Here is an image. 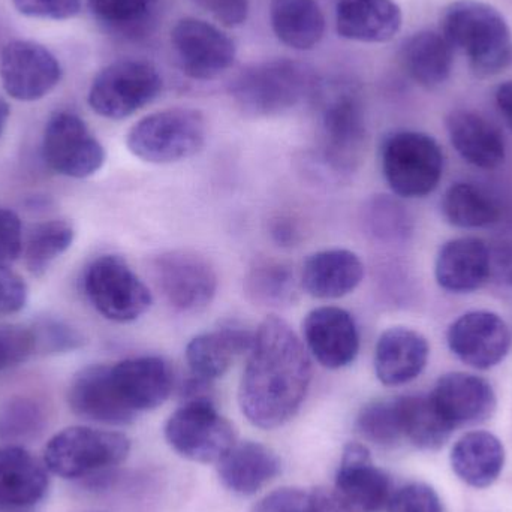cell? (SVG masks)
<instances>
[{
  "label": "cell",
  "instance_id": "f35d334b",
  "mask_svg": "<svg viewBox=\"0 0 512 512\" xmlns=\"http://www.w3.org/2000/svg\"><path fill=\"white\" fill-rule=\"evenodd\" d=\"M44 426V411L35 400L15 397L0 408V441L6 445L35 438Z\"/></svg>",
  "mask_w": 512,
  "mask_h": 512
},
{
  "label": "cell",
  "instance_id": "83f0119b",
  "mask_svg": "<svg viewBox=\"0 0 512 512\" xmlns=\"http://www.w3.org/2000/svg\"><path fill=\"white\" fill-rule=\"evenodd\" d=\"M505 459L507 453L501 439L484 430L463 435L450 456L454 474L474 489L493 486L504 471Z\"/></svg>",
  "mask_w": 512,
  "mask_h": 512
},
{
  "label": "cell",
  "instance_id": "60d3db41",
  "mask_svg": "<svg viewBox=\"0 0 512 512\" xmlns=\"http://www.w3.org/2000/svg\"><path fill=\"white\" fill-rule=\"evenodd\" d=\"M32 330L36 337V351L44 354H66L84 345L81 333L56 319H44Z\"/></svg>",
  "mask_w": 512,
  "mask_h": 512
},
{
  "label": "cell",
  "instance_id": "8992f818",
  "mask_svg": "<svg viewBox=\"0 0 512 512\" xmlns=\"http://www.w3.org/2000/svg\"><path fill=\"white\" fill-rule=\"evenodd\" d=\"M382 173L394 195L424 198L444 176V152L435 138L424 132L397 131L381 147Z\"/></svg>",
  "mask_w": 512,
  "mask_h": 512
},
{
  "label": "cell",
  "instance_id": "ac0fdd59",
  "mask_svg": "<svg viewBox=\"0 0 512 512\" xmlns=\"http://www.w3.org/2000/svg\"><path fill=\"white\" fill-rule=\"evenodd\" d=\"M111 382L120 402L137 417L167 402L174 387V373L156 355L126 358L110 366Z\"/></svg>",
  "mask_w": 512,
  "mask_h": 512
},
{
  "label": "cell",
  "instance_id": "4dcf8cb0",
  "mask_svg": "<svg viewBox=\"0 0 512 512\" xmlns=\"http://www.w3.org/2000/svg\"><path fill=\"white\" fill-rule=\"evenodd\" d=\"M274 35L294 50H312L325 32V17L316 0H270Z\"/></svg>",
  "mask_w": 512,
  "mask_h": 512
},
{
  "label": "cell",
  "instance_id": "e575fe53",
  "mask_svg": "<svg viewBox=\"0 0 512 512\" xmlns=\"http://www.w3.org/2000/svg\"><path fill=\"white\" fill-rule=\"evenodd\" d=\"M364 231L382 245H403L414 233V219L409 210L391 195H375L363 207Z\"/></svg>",
  "mask_w": 512,
  "mask_h": 512
},
{
  "label": "cell",
  "instance_id": "ba28073f",
  "mask_svg": "<svg viewBox=\"0 0 512 512\" xmlns=\"http://www.w3.org/2000/svg\"><path fill=\"white\" fill-rule=\"evenodd\" d=\"M165 439L177 454L197 463H219L237 444L233 424L212 397L183 400L165 424Z\"/></svg>",
  "mask_w": 512,
  "mask_h": 512
},
{
  "label": "cell",
  "instance_id": "5bb4252c",
  "mask_svg": "<svg viewBox=\"0 0 512 512\" xmlns=\"http://www.w3.org/2000/svg\"><path fill=\"white\" fill-rule=\"evenodd\" d=\"M171 45L183 74L215 80L236 60V44L219 27L198 18H183L171 30Z\"/></svg>",
  "mask_w": 512,
  "mask_h": 512
},
{
  "label": "cell",
  "instance_id": "2e32d148",
  "mask_svg": "<svg viewBox=\"0 0 512 512\" xmlns=\"http://www.w3.org/2000/svg\"><path fill=\"white\" fill-rule=\"evenodd\" d=\"M393 483L373 465L369 450L351 442L343 450L334 484V499L346 512H379L393 498Z\"/></svg>",
  "mask_w": 512,
  "mask_h": 512
},
{
  "label": "cell",
  "instance_id": "9c48e42d",
  "mask_svg": "<svg viewBox=\"0 0 512 512\" xmlns=\"http://www.w3.org/2000/svg\"><path fill=\"white\" fill-rule=\"evenodd\" d=\"M84 294L96 312L119 324L137 321L152 307L146 283L119 255H102L84 271Z\"/></svg>",
  "mask_w": 512,
  "mask_h": 512
},
{
  "label": "cell",
  "instance_id": "ee69618b",
  "mask_svg": "<svg viewBox=\"0 0 512 512\" xmlns=\"http://www.w3.org/2000/svg\"><path fill=\"white\" fill-rule=\"evenodd\" d=\"M495 291L512 304V240L490 246V276Z\"/></svg>",
  "mask_w": 512,
  "mask_h": 512
},
{
  "label": "cell",
  "instance_id": "cb8c5ba5",
  "mask_svg": "<svg viewBox=\"0 0 512 512\" xmlns=\"http://www.w3.org/2000/svg\"><path fill=\"white\" fill-rule=\"evenodd\" d=\"M48 474L20 445L0 447V510L23 511L35 507L48 490Z\"/></svg>",
  "mask_w": 512,
  "mask_h": 512
},
{
  "label": "cell",
  "instance_id": "f5cc1de1",
  "mask_svg": "<svg viewBox=\"0 0 512 512\" xmlns=\"http://www.w3.org/2000/svg\"><path fill=\"white\" fill-rule=\"evenodd\" d=\"M9 119V105L8 102L3 99V96L0 95V135L5 131L6 123H8Z\"/></svg>",
  "mask_w": 512,
  "mask_h": 512
},
{
  "label": "cell",
  "instance_id": "1f68e13d",
  "mask_svg": "<svg viewBox=\"0 0 512 512\" xmlns=\"http://www.w3.org/2000/svg\"><path fill=\"white\" fill-rule=\"evenodd\" d=\"M444 218L463 230H478L499 224L504 215L501 201L484 186L459 182L445 191L441 201Z\"/></svg>",
  "mask_w": 512,
  "mask_h": 512
},
{
  "label": "cell",
  "instance_id": "c3c4849f",
  "mask_svg": "<svg viewBox=\"0 0 512 512\" xmlns=\"http://www.w3.org/2000/svg\"><path fill=\"white\" fill-rule=\"evenodd\" d=\"M219 23L239 27L249 14V0H197Z\"/></svg>",
  "mask_w": 512,
  "mask_h": 512
},
{
  "label": "cell",
  "instance_id": "ffe728a7",
  "mask_svg": "<svg viewBox=\"0 0 512 512\" xmlns=\"http://www.w3.org/2000/svg\"><path fill=\"white\" fill-rule=\"evenodd\" d=\"M429 355V342L423 334L408 327L388 328L376 343V378L387 387L409 384L426 369Z\"/></svg>",
  "mask_w": 512,
  "mask_h": 512
},
{
  "label": "cell",
  "instance_id": "d6986e66",
  "mask_svg": "<svg viewBox=\"0 0 512 512\" xmlns=\"http://www.w3.org/2000/svg\"><path fill=\"white\" fill-rule=\"evenodd\" d=\"M429 394L439 414L454 430L484 423L498 406L492 384L472 373H447Z\"/></svg>",
  "mask_w": 512,
  "mask_h": 512
},
{
  "label": "cell",
  "instance_id": "d6a6232c",
  "mask_svg": "<svg viewBox=\"0 0 512 512\" xmlns=\"http://www.w3.org/2000/svg\"><path fill=\"white\" fill-rule=\"evenodd\" d=\"M403 438L420 450L436 451L447 444L454 429L442 418L430 394L396 397Z\"/></svg>",
  "mask_w": 512,
  "mask_h": 512
},
{
  "label": "cell",
  "instance_id": "3957f363",
  "mask_svg": "<svg viewBox=\"0 0 512 512\" xmlns=\"http://www.w3.org/2000/svg\"><path fill=\"white\" fill-rule=\"evenodd\" d=\"M315 86V75L304 63L267 60L243 69L231 84V96L248 116L274 117L300 104Z\"/></svg>",
  "mask_w": 512,
  "mask_h": 512
},
{
  "label": "cell",
  "instance_id": "52a82bcc",
  "mask_svg": "<svg viewBox=\"0 0 512 512\" xmlns=\"http://www.w3.org/2000/svg\"><path fill=\"white\" fill-rule=\"evenodd\" d=\"M131 451L128 436L93 427H68L45 445L44 465L66 480L89 477L120 465Z\"/></svg>",
  "mask_w": 512,
  "mask_h": 512
},
{
  "label": "cell",
  "instance_id": "7c38bea8",
  "mask_svg": "<svg viewBox=\"0 0 512 512\" xmlns=\"http://www.w3.org/2000/svg\"><path fill=\"white\" fill-rule=\"evenodd\" d=\"M152 267L159 291L179 312H200L215 300L218 274L204 256L191 251L162 252Z\"/></svg>",
  "mask_w": 512,
  "mask_h": 512
},
{
  "label": "cell",
  "instance_id": "7dc6e473",
  "mask_svg": "<svg viewBox=\"0 0 512 512\" xmlns=\"http://www.w3.org/2000/svg\"><path fill=\"white\" fill-rule=\"evenodd\" d=\"M26 282L9 268H0V316L14 315L26 307Z\"/></svg>",
  "mask_w": 512,
  "mask_h": 512
},
{
  "label": "cell",
  "instance_id": "7a4b0ae2",
  "mask_svg": "<svg viewBox=\"0 0 512 512\" xmlns=\"http://www.w3.org/2000/svg\"><path fill=\"white\" fill-rule=\"evenodd\" d=\"M442 36L468 59L478 77H493L512 65V30L504 15L480 0H457L445 9Z\"/></svg>",
  "mask_w": 512,
  "mask_h": 512
},
{
  "label": "cell",
  "instance_id": "9a60e30c",
  "mask_svg": "<svg viewBox=\"0 0 512 512\" xmlns=\"http://www.w3.org/2000/svg\"><path fill=\"white\" fill-rule=\"evenodd\" d=\"M447 342L451 352L466 366L489 370L507 357L512 334L507 322L498 313L472 310L450 325Z\"/></svg>",
  "mask_w": 512,
  "mask_h": 512
},
{
  "label": "cell",
  "instance_id": "44dd1931",
  "mask_svg": "<svg viewBox=\"0 0 512 512\" xmlns=\"http://www.w3.org/2000/svg\"><path fill=\"white\" fill-rule=\"evenodd\" d=\"M68 403L75 415L93 423L125 426L135 420L120 402L107 364L89 366L77 373L69 385Z\"/></svg>",
  "mask_w": 512,
  "mask_h": 512
},
{
  "label": "cell",
  "instance_id": "6da1fadb",
  "mask_svg": "<svg viewBox=\"0 0 512 512\" xmlns=\"http://www.w3.org/2000/svg\"><path fill=\"white\" fill-rule=\"evenodd\" d=\"M312 360L285 319L267 316L255 331L239 388L245 417L259 429L288 423L312 384Z\"/></svg>",
  "mask_w": 512,
  "mask_h": 512
},
{
  "label": "cell",
  "instance_id": "f907efd6",
  "mask_svg": "<svg viewBox=\"0 0 512 512\" xmlns=\"http://www.w3.org/2000/svg\"><path fill=\"white\" fill-rule=\"evenodd\" d=\"M495 98L502 119L512 131V80L505 81L498 87Z\"/></svg>",
  "mask_w": 512,
  "mask_h": 512
},
{
  "label": "cell",
  "instance_id": "4316f807",
  "mask_svg": "<svg viewBox=\"0 0 512 512\" xmlns=\"http://www.w3.org/2000/svg\"><path fill=\"white\" fill-rule=\"evenodd\" d=\"M402 9L394 0H339L336 29L349 41L382 44L402 29Z\"/></svg>",
  "mask_w": 512,
  "mask_h": 512
},
{
  "label": "cell",
  "instance_id": "816d5d0a",
  "mask_svg": "<svg viewBox=\"0 0 512 512\" xmlns=\"http://www.w3.org/2000/svg\"><path fill=\"white\" fill-rule=\"evenodd\" d=\"M313 507L312 512H346L337 504L334 499L333 493L325 492V490L318 489L312 492Z\"/></svg>",
  "mask_w": 512,
  "mask_h": 512
},
{
  "label": "cell",
  "instance_id": "4fadbf2b",
  "mask_svg": "<svg viewBox=\"0 0 512 512\" xmlns=\"http://www.w3.org/2000/svg\"><path fill=\"white\" fill-rule=\"evenodd\" d=\"M62 74L59 59L39 42L15 39L0 51V81L6 95L17 101H39L60 83Z\"/></svg>",
  "mask_w": 512,
  "mask_h": 512
},
{
  "label": "cell",
  "instance_id": "ab89813d",
  "mask_svg": "<svg viewBox=\"0 0 512 512\" xmlns=\"http://www.w3.org/2000/svg\"><path fill=\"white\" fill-rule=\"evenodd\" d=\"M36 352L32 328L0 324V372L20 366Z\"/></svg>",
  "mask_w": 512,
  "mask_h": 512
},
{
  "label": "cell",
  "instance_id": "836d02e7",
  "mask_svg": "<svg viewBox=\"0 0 512 512\" xmlns=\"http://www.w3.org/2000/svg\"><path fill=\"white\" fill-rule=\"evenodd\" d=\"M87 6L108 32L137 39L146 36L155 24L158 0H87Z\"/></svg>",
  "mask_w": 512,
  "mask_h": 512
},
{
  "label": "cell",
  "instance_id": "d590c367",
  "mask_svg": "<svg viewBox=\"0 0 512 512\" xmlns=\"http://www.w3.org/2000/svg\"><path fill=\"white\" fill-rule=\"evenodd\" d=\"M248 297L259 306L285 307L297 300V282L291 267L276 259H259L245 280Z\"/></svg>",
  "mask_w": 512,
  "mask_h": 512
},
{
  "label": "cell",
  "instance_id": "8d00e7d4",
  "mask_svg": "<svg viewBox=\"0 0 512 512\" xmlns=\"http://www.w3.org/2000/svg\"><path fill=\"white\" fill-rule=\"evenodd\" d=\"M74 239V227L69 222L50 221L36 225L23 246L30 273L42 276L60 255L71 248Z\"/></svg>",
  "mask_w": 512,
  "mask_h": 512
},
{
  "label": "cell",
  "instance_id": "484cf974",
  "mask_svg": "<svg viewBox=\"0 0 512 512\" xmlns=\"http://www.w3.org/2000/svg\"><path fill=\"white\" fill-rule=\"evenodd\" d=\"M364 279L360 256L348 249H325L310 255L301 270V286L310 297L337 300L346 297Z\"/></svg>",
  "mask_w": 512,
  "mask_h": 512
},
{
  "label": "cell",
  "instance_id": "681fc988",
  "mask_svg": "<svg viewBox=\"0 0 512 512\" xmlns=\"http://www.w3.org/2000/svg\"><path fill=\"white\" fill-rule=\"evenodd\" d=\"M271 237L279 246H295L300 240V230L291 219L279 218L271 225Z\"/></svg>",
  "mask_w": 512,
  "mask_h": 512
},
{
  "label": "cell",
  "instance_id": "f6af8a7d",
  "mask_svg": "<svg viewBox=\"0 0 512 512\" xmlns=\"http://www.w3.org/2000/svg\"><path fill=\"white\" fill-rule=\"evenodd\" d=\"M312 492L297 487L274 490L255 505L252 512H312Z\"/></svg>",
  "mask_w": 512,
  "mask_h": 512
},
{
  "label": "cell",
  "instance_id": "f1b7e54d",
  "mask_svg": "<svg viewBox=\"0 0 512 512\" xmlns=\"http://www.w3.org/2000/svg\"><path fill=\"white\" fill-rule=\"evenodd\" d=\"M280 460L270 448L258 442L234 445L218 463L219 480L230 492L249 496L279 475Z\"/></svg>",
  "mask_w": 512,
  "mask_h": 512
},
{
  "label": "cell",
  "instance_id": "b9f144b4",
  "mask_svg": "<svg viewBox=\"0 0 512 512\" xmlns=\"http://www.w3.org/2000/svg\"><path fill=\"white\" fill-rule=\"evenodd\" d=\"M388 512H444L438 493L423 483H412L394 492Z\"/></svg>",
  "mask_w": 512,
  "mask_h": 512
},
{
  "label": "cell",
  "instance_id": "603a6c76",
  "mask_svg": "<svg viewBox=\"0 0 512 512\" xmlns=\"http://www.w3.org/2000/svg\"><path fill=\"white\" fill-rule=\"evenodd\" d=\"M490 276V246L477 237H460L442 246L435 262L438 285L453 294L477 291Z\"/></svg>",
  "mask_w": 512,
  "mask_h": 512
},
{
  "label": "cell",
  "instance_id": "7402d4cb",
  "mask_svg": "<svg viewBox=\"0 0 512 512\" xmlns=\"http://www.w3.org/2000/svg\"><path fill=\"white\" fill-rule=\"evenodd\" d=\"M254 339L255 331L237 324L198 334L186 346L191 375L209 382L222 378L239 355L251 352Z\"/></svg>",
  "mask_w": 512,
  "mask_h": 512
},
{
  "label": "cell",
  "instance_id": "d4e9b609",
  "mask_svg": "<svg viewBox=\"0 0 512 512\" xmlns=\"http://www.w3.org/2000/svg\"><path fill=\"white\" fill-rule=\"evenodd\" d=\"M447 131L454 149L468 164L481 170H495L504 164L507 156L504 135L483 114L471 110L451 111Z\"/></svg>",
  "mask_w": 512,
  "mask_h": 512
},
{
  "label": "cell",
  "instance_id": "5b68a950",
  "mask_svg": "<svg viewBox=\"0 0 512 512\" xmlns=\"http://www.w3.org/2000/svg\"><path fill=\"white\" fill-rule=\"evenodd\" d=\"M319 137L324 164L334 173H352L366 143L363 102L349 83L319 89Z\"/></svg>",
  "mask_w": 512,
  "mask_h": 512
},
{
  "label": "cell",
  "instance_id": "277c9868",
  "mask_svg": "<svg viewBox=\"0 0 512 512\" xmlns=\"http://www.w3.org/2000/svg\"><path fill=\"white\" fill-rule=\"evenodd\" d=\"M207 120L194 108L174 107L143 117L129 129L126 146L149 164H174L197 155L206 146Z\"/></svg>",
  "mask_w": 512,
  "mask_h": 512
},
{
  "label": "cell",
  "instance_id": "bcb514c9",
  "mask_svg": "<svg viewBox=\"0 0 512 512\" xmlns=\"http://www.w3.org/2000/svg\"><path fill=\"white\" fill-rule=\"evenodd\" d=\"M23 246L20 218L0 207V268H8L21 255Z\"/></svg>",
  "mask_w": 512,
  "mask_h": 512
},
{
  "label": "cell",
  "instance_id": "30bf717a",
  "mask_svg": "<svg viewBox=\"0 0 512 512\" xmlns=\"http://www.w3.org/2000/svg\"><path fill=\"white\" fill-rule=\"evenodd\" d=\"M161 90L162 77L152 63L122 59L98 72L87 101L98 116L122 120L152 104Z\"/></svg>",
  "mask_w": 512,
  "mask_h": 512
},
{
  "label": "cell",
  "instance_id": "f546056e",
  "mask_svg": "<svg viewBox=\"0 0 512 512\" xmlns=\"http://www.w3.org/2000/svg\"><path fill=\"white\" fill-rule=\"evenodd\" d=\"M402 62L415 83L435 89L451 77L454 50L442 33L421 30L409 36L403 44Z\"/></svg>",
  "mask_w": 512,
  "mask_h": 512
},
{
  "label": "cell",
  "instance_id": "8fae6325",
  "mask_svg": "<svg viewBox=\"0 0 512 512\" xmlns=\"http://www.w3.org/2000/svg\"><path fill=\"white\" fill-rule=\"evenodd\" d=\"M45 164L60 176L87 179L105 164V150L83 119L71 111H57L42 138Z\"/></svg>",
  "mask_w": 512,
  "mask_h": 512
},
{
  "label": "cell",
  "instance_id": "74e56055",
  "mask_svg": "<svg viewBox=\"0 0 512 512\" xmlns=\"http://www.w3.org/2000/svg\"><path fill=\"white\" fill-rule=\"evenodd\" d=\"M355 426L366 441L379 447H394L405 439L396 399L367 403L358 414Z\"/></svg>",
  "mask_w": 512,
  "mask_h": 512
},
{
  "label": "cell",
  "instance_id": "e0dca14e",
  "mask_svg": "<svg viewBox=\"0 0 512 512\" xmlns=\"http://www.w3.org/2000/svg\"><path fill=\"white\" fill-rule=\"evenodd\" d=\"M309 354L325 369L351 366L360 352V331L354 316L337 306L316 307L303 321Z\"/></svg>",
  "mask_w": 512,
  "mask_h": 512
},
{
  "label": "cell",
  "instance_id": "7bdbcfd3",
  "mask_svg": "<svg viewBox=\"0 0 512 512\" xmlns=\"http://www.w3.org/2000/svg\"><path fill=\"white\" fill-rule=\"evenodd\" d=\"M24 17L42 20H69L81 11V0H12Z\"/></svg>",
  "mask_w": 512,
  "mask_h": 512
}]
</instances>
